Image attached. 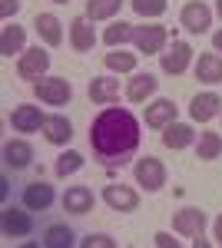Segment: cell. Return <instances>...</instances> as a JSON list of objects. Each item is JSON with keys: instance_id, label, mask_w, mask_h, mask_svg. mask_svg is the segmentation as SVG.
<instances>
[{"instance_id": "19", "label": "cell", "mask_w": 222, "mask_h": 248, "mask_svg": "<svg viewBox=\"0 0 222 248\" xmlns=\"http://www.w3.org/2000/svg\"><path fill=\"white\" fill-rule=\"evenodd\" d=\"M93 205H96V195L86 186H70L63 192V209L70 215H86V212H93Z\"/></svg>"}, {"instance_id": "37", "label": "cell", "mask_w": 222, "mask_h": 248, "mask_svg": "<svg viewBox=\"0 0 222 248\" xmlns=\"http://www.w3.org/2000/svg\"><path fill=\"white\" fill-rule=\"evenodd\" d=\"M216 14H219V17H222V0H216Z\"/></svg>"}, {"instance_id": "2", "label": "cell", "mask_w": 222, "mask_h": 248, "mask_svg": "<svg viewBox=\"0 0 222 248\" xmlns=\"http://www.w3.org/2000/svg\"><path fill=\"white\" fill-rule=\"evenodd\" d=\"M34 96L40 103H47V106H67L73 99V86L63 77H40L34 83Z\"/></svg>"}, {"instance_id": "27", "label": "cell", "mask_w": 222, "mask_h": 248, "mask_svg": "<svg viewBox=\"0 0 222 248\" xmlns=\"http://www.w3.org/2000/svg\"><path fill=\"white\" fill-rule=\"evenodd\" d=\"M123 3H126V0H86V17H90L93 23L113 20L120 10H123Z\"/></svg>"}, {"instance_id": "34", "label": "cell", "mask_w": 222, "mask_h": 248, "mask_svg": "<svg viewBox=\"0 0 222 248\" xmlns=\"http://www.w3.org/2000/svg\"><path fill=\"white\" fill-rule=\"evenodd\" d=\"M153 242H156L159 248H179V238H172L169 232H156V235H153Z\"/></svg>"}, {"instance_id": "17", "label": "cell", "mask_w": 222, "mask_h": 248, "mask_svg": "<svg viewBox=\"0 0 222 248\" xmlns=\"http://www.w3.org/2000/svg\"><path fill=\"white\" fill-rule=\"evenodd\" d=\"M96 30H93V20L83 14V17H76L73 23H70V46H73L76 53H86V50H93L96 46Z\"/></svg>"}, {"instance_id": "31", "label": "cell", "mask_w": 222, "mask_h": 248, "mask_svg": "<svg viewBox=\"0 0 222 248\" xmlns=\"http://www.w3.org/2000/svg\"><path fill=\"white\" fill-rule=\"evenodd\" d=\"M80 169H83V155L76 153V149H67V153L56 159V166H53L56 179H67V175H73V172H80Z\"/></svg>"}, {"instance_id": "14", "label": "cell", "mask_w": 222, "mask_h": 248, "mask_svg": "<svg viewBox=\"0 0 222 248\" xmlns=\"http://www.w3.org/2000/svg\"><path fill=\"white\" fill-rule=\"evenodd\" d=\"M53 202H56V192H53V186L43 182V179L30 182V186L23 189V205H27L30 212H47Z\"/></svg>"}, {"instance_id": "12", "label": "cell", "mask_w": 222, "mask_h": 248, "mask_svg": "<svg viewBox=\"0 0 222 248\" xmlns=\"http://www.w3.org/2000/svg\"><path fill=\"white\" fill-rule=\"evenodd\" d=\"M103 202L110 205L113 212H136L139 209V192L130 189V186H106L103 189Z\"/></svg>"}, {"instance_id": "24", "label": "cell", "mask_w": 222, "mask_h": 248, "mask_svg": "<svg viewBox=\"0 0 222 248\" xmlns=\"http://www.w3.org/2000/svg\"><path fill=\"white\" fill-rule=\"evenodd\" d=\"M196 79L199 83H209V86L222 83V57L216 50L212 53H203V57L196 60Z\"/></svg>"}, {"instance_id": "21", "label": "cell", "mask_w": 222, "mask_h": 248, "mask_svg": "<svg viewBox=\"0 0 222 248\" xmlns=\"http://www.w3.org/2000/svg\"><path fill=\"white\" fill-rule=\"evenodd\" d=\"M163 146L166 149H189V146H196V129L189 126V123H169L166 129H163Z\"/></svg>"}, {"instance_id": "36", "label": "cell", "mask_w": 222, "mask_h": 248, "mask_svg": "<svg viewBox=\"0 0 222 248\" xmlns=\"http://www.w3.org/2000/svg\"><path fill=\"white\" fill-rule=\"evenodd\" d=\"M212 50H216V53H222V30H216V33H212Z\"/></svg>"}, {"instance_id": "15", "label": "cell", "mask_w": 222, "mask_h": 248, "mask_svg": "<svg viewBox=\"0 0 222 248\" xmlns=\"http://www.w3.org/2000/svg\"><path fill=\"white\" fill-rule=\"evenodd\" d=\"M30 162H34V146L27 139H7L3 142V166L7 169L20 172V169H27Z\"/></svg>"}, {"instance_id": "30", "label": "cell", "mask_w": 222, "mask_h": 248, "mask_svg": "<svg viewBox=\"0 0 222 248\" xmlns=\"http://www.w3.org/2000/svg\"><path fill=\"white\" fill-rule=\"evenodd\" d=\"M130 7L136 10V17L143 20H156L169 10V0H130Z\"/></svg>"}, {"instance_id": "25", "label": "cell", "mask_w": 222, "mask_h": 248, "mask_svg": "<svg viewBox=\"0 0 222 248\" xmlns=\"http://www.w3.org/2000/svg\"><path fill=\"white\" fill-rule=\"evenodd\" d=\"M133 23H126V20H113L110 27L103 30V43L110 46V50H116V46H123V43H133Z\"/></svg>"}, {"instance_id": "35", "label": "cell", "mask_w": 222, "mask_h": 248, "mask_svg": "<svg viewBox=\"0 0 222 248\" xmlns=\"http://www.w3.org/2000/svg\"><path fill=\"white\" fill-rule=\"evenodd\" d=\"M212 235H216V245L222 248V215L216 218V222H212Z\"/></svg>"}, {"instance_id": "16", "label": "cell", "mask_w": 222, "mask_h": 248, "mask_svg": "<svg viewBox=\"0 0 222 248\" xmlns=\"http://www.w3.org/2000/svg\"><path fill=\"white\" fill-rule=\"evenodd\" d=\"M23 50H27V30L20 27L17 20H14V23L7 20V27L0 30V57L14 60V53H17V57H20Z\"/></svg>"}, {"instance_id": "10", "label": "cell", "mask_w": 222, "mask_h": 248, "mask_svg": "<svg viewBox=\"0 0 222 248\" xmlns=\"http://www.w3.org/2000/svg\"><path fill=\"white\" fill-rule=\"evenodd\" d=\"M43 123H47V116L40 113V106H30V103H20L10 113L14 133H37V129H43Z\"/></svg>"}, {"instance_id": "6", "label": "cell", "mask_w": 222, "mask_h": 248, "mask_svg": "<svg viewBox=\"0 0 222 248\" xmlns=\"http://www.w3.org/2000/svg\"><path fill=\"white\" fill-rule=\"evenodd\" d=\"M189 63H192V46L186 40H172V46H166L159 53V66L166 77H183L189 70Z\"/></svg>"}, {"instance_id": "9", "label": "cell", "mask_w": 222, "mask_h": 248, "mask_svg": "<svg viewBox=\"0 0 222 248\" xmlns=\"http://www.w3.org/2000/svg\"><path fill=\"white\" fill-rule=\"evenodd\" d=\"M179 23H183L189 33H205L212 27V7H205L203 0H189L183 10H179Z\"/></svg>"}, {"instance_id": "29", "label": "cell", "mask_w": 222, "mask_h": 248, "mask_svg": "<svg viewBox=\"0 0 222 248\" xmlns=\"http://www.w3.org/2000/svg\"><path fill=\"white\" fill-rule=\"evenodd\" d=\"M43 245L47 248H70L73 245V229L70 225H50L43 232Z\"/></svg>"}, {"instance_id": "38", "label": "cell", "mask_w": 222, "mask_h": 248, "mask_svg": "<svg viewBox=\"0 0 222 248\" xmlns=\"http://www.w3.org/2000/svg\"><path fill=\"white\" fill-rule=\"evenodd\" d=\"M53 3H70V0H53Z\"/></svg>"}, {"instance_id": "3", "label": "cell", "mask_w": 222, "mask_h": 248, "mask_svg": "<svg viewBox=\"0 0 222 248\" xmlns=\"http://www.w3.org/2000/svg\"><path fill=\"white\" fill-rule=\"evenodd\" d=\"M166 40H169V33L163 23H143V27L133 30V46L139 53H146V57H159L166 50Z\"/></svg>"}, {"instance_id": "5", "label": "cell", "mask_w": 222, "mask_h": 248, "mask_svg": "<svg viewBox=\"0 0 222 248\" xmlns=\"http://www.w3.org/2000/svg\"><path fill=\"white\" fill-rule=\"evenodd\" d=\"M47 70H50V53L43 46H27L17 57V77L20 79H34L37 83L40 77H47Z\"/></svg>"}, {"instance_id": "11", "label": "cell", "mask_w": 222, "mask_h": 248, "mask_svg": "<svg viewBox=\"0 0 222 248\" xmlns=\"http://www.w3.org/2000/svg\"><path fill=\"white\" fill-rule=\"evenodd\" d=\"M176 113H179V106L172 103V99H166V96H159V99H153L146 106V126L149 129H166L169 123H176Z\"/></svg>"}, {"instance_id": "33", "label": "cell", "mask_w": 222, "mask_h": 248, "mask_svg": "<svg viewBox=\"0 0 222 248\" xmlns=\"http://www.w3.org/2000/svg\"><path fill=\"white\" fill-rule=\"evenodd\" d=\"M17 14H20V0H0V17L3 20L17 17Z\"/></svg>"}, {"instance_id": "26", "label": "cell", "mask_w": 222, "mask_h": 248, "mask_svg": "<svg viewBox=\"0 0 222 248\" xmlns=\"http://www.w3.org/2000/svg\"><path fill=\"white\" fill-rule=\"evenodd\" d=\"M103 66L110 73H136V53H126L123 46H116L103 57Z\"/></svg>"}, {"instance_id": "4", "label": "cell", "mask_w": 222, "mask_h": 248, "mask_svg": "<svg viewBox=\"0 0 222 248\" xmlns=\"http://www.w3.org/2000/svg\"><path fill=\"white\" fill-rule=\"evenodd\" d=\"M133 179H136V186H143L146 192H159L166 186V166L156 155H143L133 166Z\"/></svg>"}, {"instance_id": "28", "label": "cell", "mask_w": 222, "mask_h": 248, "mask_svg": "<svg viewBox=\"0 0 222 248\" xmlns=\"http://www.w3.org/2000/svg\"><path fill=\"white\" fill-rule=\"evenodd\" d=\"M196 155H199L203 162L219 159L222 155V136L219 133H199V139H196Z\"/></svg>"}, {"instance_id": "18", "label": "cell", "mask_w": 222, "mask_h": 248, "mask_svg": "<svg viewBox=\"0 0 222 248\" xmlns=\"http://www.w3.org/2000/svg\"><path fill=\"white\" fill-rule=\"evenodd\" d=\"M43 139L50 142V146H67L70 139H73V123L67 119V116H47V123H43Z\"/></svg>"}, {"instance_id": "22", "label": "cell", "mask_w": 222, "mask_h": 248, "mask_svg": "<svg viewBox=\"0 0 222 248\" xmlns=\"http://www.w3.org/2000/svg\"><path fill=\"white\" fill-rule=\"evenodd\" d=\"M86 93H90L93 103L110 106V103L120 99V79H113V77H93L90 86H86Z\"/></svg>"}, {"instance_id": "32", "label": "cell", "mask_w": 222, "mask_h": 248, "mask_svg": "<svg viewBox=\"0 0 222 248\" xmlns=\"http://www.w3.org/2000/svg\"><path fill=\"white\" fill-rule=\"evenodd\" d=\"M83 248H116V242H113L110 235L100 232V235H86L83 238Z\"/></svg>"}, {"instance_id": "23", "label": "cell", "mask_w": 222, "mask_h": 248, "mask_svg": "<svg viewBox=\"0 0 222 248\" xmlns=\"http://www.w3.org/2000/svg\"><path fill=\"white\" fill-rule=\"evenodd\" d=\"M159 90V79L153 73H133V79L126 83V99L130 103H146L149 96H156Z\"/></svg>"}, {"instance_id": "13", "label": "cell", "mask_w": 222, "mask_h": 248, "mask_svg": "<svg viewBox=\"0 0 222 248\" xmlns=\"http://www.w3.org/2000/svg\"><path fill=\"white\" fill-rule=\"evenodd\" d=\"M189 116L196 119V123H209V119H216L222 116V96L219 93H196L192 96V103H189Z\"/></svg>"}, {"instance_id": "8", "label": "cell", "mask_w": 222, "mask_h": 248, "mask_svg": "<svg viewBox=\"0 0 222 248\" xmlns=\"http://www.w3.org/2000/svg\"><path fill=\"white\" fill-rule=\"evenodd\" d=\"M205 225H209V215L203 209H179L172 215V232L176 235H186V238H196V235H203Z\"/></svg>"}, {"instance_id": "1", "label": "cell", "mask_w": 222, "mask_h": 248, "mask_svg": "<svg viewBox=\"0 0 222 248\" xmlns=\"http://www.w3.org/2000/svg\"><path fill=\"white\" fill-rule=\"evenodd\" d=\"M139 119L120 106H106L90 126V146L106 166H123L139 149Z\"/></svg>"}, {"instance_id": "20", "label": "cell", "mask_w": 222, "mask_h": 248, "mask_svg": "<svg viewBox=\"0 0 222 248\" xmlns=\"http://www.w3.org/2000/svg\"><path fill=\"white\" fill-rule=\"evenodd\" d=\"M34 30H37V37L47 46H60L63 43V23H60L56 14H37L34 17Z\"/></svg>"}, {"instance_id": "7", "label": "cell", "mask_w": 222, "mask_h": 248, "mask_svg": "<svg viewBox=\"0 0 222 248\" xmlns=\"http://www.w3.org/2000/svg\"><path fill=\"white\" fill-rule=\"evenodd\" d=\"M0 232H3L7 238H23V235H30V232H34L30 209H27V205H23V209L7 205V209L0 212Z\"/></svg>"}]
</instances>
